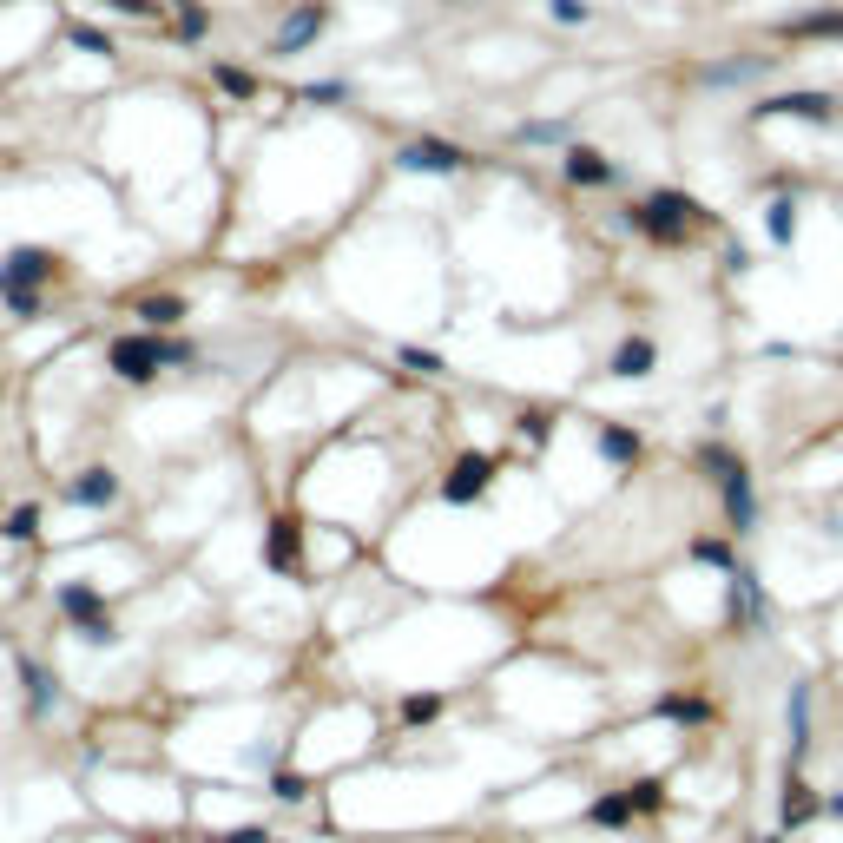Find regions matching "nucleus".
<instances>
[{
	"label": "nucleus",
	"instance_id": "1",
	"mask_svg": "<svg viewBox=\"0 0 843 843\" xmlns=\"http://www.w3.org/2000/svg\"><path fill=\"white\" fill-rule=\"evenodd\" d=\"M620 224H633L639 238H653L659 251H679V244H692L712 224V211L692 198V191H672V185H653L646 198H633V205L620 211Z\"/></svg>",
	"mask_w": 843,
	"mask_h": 843
},
{
	"label": "nucleus",
	"instance_id": "2",
	"mask_svg": "<svg viewBox=\"0 0 843 843\" xmlns=\"http://www.w3.org/2000/svg\"><path fill=\"white\" fill-rule=\"evenodd\" d=\"M198 363V343L185 336H165V330H145V336H119L106 350V369L119 382H152L159 369H191Z\"/></svg>",
	"mask_w": 843,
	"mask_h": 843
},
{
	"label": "nucleus",
	"instance_id": "3",
	"mask_svg": "<svg viewBox=\"0 0 843 843\" xmlns=\"http://www.w3.org/2000/svg\"><path fill=\"white\" fill-rule=\"evenodd\" d=\"M53 600H60L66 620L80 626L86 646H99V653H106V646H119V626H112L106 593H99V587H86V580H60V593H53Z\"/></svg>",
	"mask_w": 843,
	"mask_h": 843
},
{
	"label": "nucleus",
	"instance_id": "4",
	"mask_svg": "<svg viewBox=\"0 0 843 843\" xmlns=\"http://www.w3.org/2000/svg\"><path fill=\"white\" fill-rule=\"evenodd\" d=\"M468 165H475V152L455 145V139H409V145H396V172L455 178V172H468Z\"/></svg>",
	"mask_w": 843,
	"mask_h": 843
},
{
	"label": "nucleus",
	"instance_id": "5",
	"mask_svg": "<svg viewBox=\"0 0 843 843\" xmlns=\"http://www.w3.org/2000/svg\"><path fill=\"white\" fill-rule=\"evenodd\" d=\"M323 33H330V0H297V7L284 14V27L271 33V53L277 60H297V53L317 47Z\"/></svg>",
	"mask_w": 843,
	"mask_h": 843
},
{
	"label": "nucleus",
	"instance_id": "6",
	"mask_svg": "<svg viewBox=\"0 0 843 843\" xmlns=\"http://www.w3.org/2000/svg\"><path fill=\"white\" fill-rule=\"evenodd\" d=\"M66 257L53 251V244H14V251L0 257V297L7 290H40L47 277H60Z\"/></svg>",
	"mask_w": 843,
	"mask_h": 843
},
{
	"label": "nucleus",
	"instance_id": "7",
	"mask_svg": "<svg viewBox=\"0 0 843 843\" xmlns=\"http://www.w3.org/2000/svg\"><path fill=\"white\" fill-rule=\"evenodd\" d=\"M494 475H501V462L494 455H481V448H468V455H455L442 475V501L448 508H468V501H481V494L494 488Z\"/></svg>",
	"mask_w": 843,
	"mask_h": 843
},
{
	"label": "nucleus",
	"instance_id": "8",
	"mask_svg": "<svg viewBox=\"0 0 843 843\" xmlns=\"http://www.w3.org/2000/svg\"><path fill=\"white\" fill-rule=\"evenodd\" d=\"M764 119H804V126H837V93H771L751 106V126Z\"/></svg>",
	"mask_w": 843,
	"mask_h": 843
},
{
	"label": "nucleus",
	"instance_id": "9",
	"mask_svg": "<svg viewBox=\"0 0 843 843\" xmlns=\"http://www.w3.org/2000/svg\"><path fill=\"white\" fill-rule=\"evenodd\" d=\"M560 178L580 191H613L626 172H620V159H606L600 145H560Z\"/></svg>",
	"mask_w": 843,
	"mask_h": 843
},
{
	"label": "nucleus",
	"instance_id": "10",
	"mask_svg": "<svg viewBox=\"0 0 843 843\" xmlns=\"http://www.w3.org/2000/svg\"><path fill=\"white\" fill-rule=\"evenodd\" d=\"M264 567H271L277 580H297L303 573V521L297 514H277V521L264 527Z\"/></svg>",
	"mask_w": 843,
	"mask_h": 843
},
{
	"label": "nucleus",
	"instance_id": "11",
	"mask_svg": "<svg viewBox=\"0 0 843 843\" xmlns=\"http://www.w3.org/2000/svg\"><path fill=\"white\" fill-rule=\"evenodd\" d=\"M718 494H725V521H732V534H751L758 527V488H751V468H725L718 475Z\"/></svg>",
	"mask_w": 843,
	"mask_h": 843
},
{
	"label": "nucleus",
	"instance_id": "12",
	"mask_svg": "<svg viewBox=\"0 0 843 843\" xmlns=\"http://www.w3.org/2000/svg\"><path fill=\"white\" fill-rule=\"evenodd\" d=\"M778 73V53H738V60H712L699 66V86H751Z\"/></svg>",
	"mask_w": 843,
	"mask_h": 843
},
{
	"label": "nucleus",
	"instance_id": "13",
	"mask_svg": "<svg viewBox=\"0 0 843 843\" xmlns=\"http://www.w3.org/2000/svg\"><path fill=\"white\" fill-rule=\"evenodd\" d=\"M653 369H659V343H653V336H620L613 356H606V376H620V382H639V376H653Z\"/></svg>",
	"mask_w": 843,
	"mask_h": 843
},
{
	"label": "nucleus",
	"instance_id": "14",
	"mask_svg": "<svg viewBox=\"0 0 843 843\" xmlns=\"http://www.w3.org/2000/svg\"><path fill=\"white\" fill-rule=\"evenodd\" d=\"M66 501H73V508H112V501H119V475H112V468H80V475L66 481Z\"/></svg>",
	"mask_w": 843,
	"mask_h": 843
},
{
	"label": "nucleus",
	"instance_id": "15",
	"mask_svg": "<svg viewBox=\"0 0 843 843\" xmlns=\"http://www.w3.org/2000/svg\"><path fill=\"white\" fill-rule=\"evenodd\" d=\"M20 692H27V718H47L60 705V685H53V672L40 659H20Z\"/></svg>",
	"mask_w": 843,
	"mask_h": 843
},
{
	"label": "nucleus",
	"instance_id": "16",
	"mask_svg": "<svg viewBox=\"0 0 843 843\" xmlns=\"http://www.w3.org/2000/svg\"><path fill=\"white\" fill-rule=\"evenodd\" d=\"M593 442H600V455H606L613 468H639V455H646V442H639L626 422H600V435H593Z\"/></svg>",
	"mask_w": 843,
	"mask_h": 843
},
{
	"label": "nucleus",
	"instance_id": "17",
	"mask_svg": "<svg viewBox=\"0 0 843 843\" xmlns=\"http://www.w3.org/2000/svg\"><path fill=\"white\" fill-rule=\"evenodd\" d=\"M817 817H824V797L811 791V784L797 778H784V830H797V824H817Z\"/></svg>",
	"mask_w": 843,
	"mask_h": 843
},
{
	"label": "nucleus",
	"instance_id": "18",
	"mask_svg": "<svg viewBox=\"0 0 843 843\" xmlns=\"http://www.w3.org/2000/svg\"><path fill=\"white\" fill-rule=\"evenodd\" d=\"M811 758V685H791V771Z\"/></svg>",
	"mask_w": 843,
	"mask_h": 843
},
{
	"label": "nucleus",
	"instance_id": "19",
	"mask_svg": "<svg viewBox=\"0 0 843 843\" xmlns=\"http://www.w3.org/2000/svg\"><path fill=\"white\" fill-rule=\"evenodd\" d=\"M653 712H659V718H679V725H712L718 705H712V699H699V692H666Z\"/></svg>",
	"mask_w": 843,
	"mask_h": 843
},
{
	"label": "nucleus",
	"instance_id": "20",
	"mask_svg": "<svg viewBox=\"0 0 843 843\" xmlns=\"http://www.w3.org/2000/svg\"><path fill=\"white\" fill-rule=\"evenodd\" d=\"M132 317L145 330H178L185 323V297H132Z\"/></svg>",
	"mask_w": 843,
	"mask_h": 843
},
{
	"label": "nucleus",
	"instance_id": "21",
	"mask_svg": "<svg viewBox=\"0 0 843 843\" xmlns=\"http://www.w3.org/2000/svg\"><path fill=\"white\" fill-rule=\"evenodd\" d=\"M633 797H626V791H606V797H593V804H587V824L593 830H620V824H633Z\"/></svg>",
	"mask_w": 843,
	"mask_h": 843
},
{
	"label": "nucleus",
	"instance_id": "22",
	"mask_svg": "<svg viewBox=\"0 0 843 843\" xmlns=\"http://www.w3.org/2000/svg\"><path fill=\"white\" fill-rule=\"evenodd\" d=\"M732 593H738V620H745V626H764V620H771V600H764V587L751 580L745 567L732 573Z\"/></svg>",
	"mask_w": 843,
	"mask_h": 843
},
{
	"label": "nucleus",
	"instance_id": "23",
	"mask_svg": "<svg viewBox=\"0 0 843 843\" xmlns=\"http://www.w3.org/2000/svg\"><path fill=\"white\" fill-rule=\"evenodd\" d=\"M514 145H573V119H521Z\"/></svg>",
	"mask_w": 843,
	"mask_h": 843
},
{
	"label": "nucleus",
	"instance_id": "24",
	"mask_svg": "<svg viewBox=\"0 0 843 843\" xmlns=\"http://www.w3.org/2000/svg\"><path fill=\"white\" fill-rule=\"evenodd\" d=\"M764 238L778 244V251L797 244V205H791V198H771V205H764Z\"/></svg>",
	"mask_w": 843,
	"mask_h": 843
},
{
	"label": "nucleus",
	"instance_id": "25",
	"mask_svg": "<svg viewBox=\"0 0 843 843\" xmlns=\"http://www.w3.org/2000/svg\"><path fill=\"white\" fill-rule=\"evenodd\" d=\"M442 712H448V692H409V699L396 705V718H402V725H435Z\"/></svg>",
	"mask_w": 843,
	"mask_h": 843
},
{
	"label": "nucleus",
	"instance_id": "26",
	"mask_svg": "<svg viewBox=\"0 0 843 843\" xmlns=\"http://www.w3.org/2000/svg\"><path fill=\"white\" fill-rule=\"evenodd\" d=\"M211 80H218L231 99H257V73H251V66H238V60H218V66H211Z\"/></svg>",
	"mask_w": 843,
	"mask_h": 843
},
{
	"label": "nucleus",
	"instance_id": "27",
	"mask_svg": "<svg viewBox=\"0 0 843 843\" xmlns=\"http://www.w3.org/2000/svg\"><path fill=\"white\" fill-rule=\"evenodd\" d=\"M692 560H699V567H718V573H738L732 541H718V534H699V541H692Z\"/></svg>",
	"mask_w": 843,
	"mask_h": 843
},
{
	"label": "nucleus",
	"instance_id": "28",
	"mask_svg": "<svg viewBox=\"0 0 843 843\" xmlns=\"http://www.w3.org/2000/svg\"><path fill=\"white\" fill-rule=\"evenodd\" d=\"M784 33H804V40H843V14H797V20H784Z\"/></svg>",
	"mask_w": 843,
	"mask_h": 843
},
{
	"label": "nucleus",
	"instance_id": "29",
	"mask_svg": "<svg viewBox=\"0 0 843 843\" xmlns=\"http://www.w3.org/2000/svg\"><path fill=\"white\" fill-rule=\"evenodd\" d=\"M172 33H178V40H205V33H211V7H198V0H178Z\"/></svg>",
	"mask_w": 843,
	"mask_h": 843
},
{
	"label": "nucleus",
	"instance_id": "30",
	"mask_svg": "<svg viewBox=\"0 0 843 843\" xmlns=\"http://www.w3.org/2000/svg\"><path fill=\"white\" fill-rule=\"evenodd\" d=\"M626 797H633V811H639V817H659V811H666V804H672L666 778H639V784H633V791H626Z\"/></svg>",
	"mask_w": 843,
	"mask_h": 843
},
{
	"label": "nucleus",
	"instance_id": "31",
	"mask_svg": "<svg viewBox=\"0 0 843 843\" xmlns=\"http://www.w3.org/2000/svg\"><path fill=\"white\" fill-rule=\"evenodd\" d=\"M66 40H73L80 53H99V60H112V53H119V47H112V33H106V27H86V20H73V27H66Z\"/></svg>",
	"mask_w": 843,
	"mask_h": 843
},
{
	"label": "nucleus",
	"instance_id": "32",
	"mask_svg": "<svg viewBox=\"0 0 843 843\" xmlns=\"http://www.w3.org/2000/svg\"><path fill=\"white\" fill-rule=\"evenodd\" d=\"M350 93H356L350 80H310V86H303V99H310V106H350Z\"/></svg>",
	"mask_w": 843,
	"mask_h": 843
},
{
	"label": "nucleus",
	"instance_id": "33",
	"mask_svg": "<svg viewBox=\"0 0 843 843\" xmlns=\"http://www.w3.org/2000/svg\"><path fill=\"white\" fill-rule=\"evenodd\" d=\"M0 534H7V541H33V534H40V508H33V501H27V508H14L7 521H0Z\"/></svg>",
	"mask_w": 843,
	"mask_h": 843
},
{
	"label": "nucleus",
	"instance_id": "34",
	"mask_svg": "<svg viewBox=\"0 0 843 843\" xmlns=\"http://www.w3.org/2000/svg\"><path fill=\"white\" fill-rule=\"evenodd\" d=\"M547 20H560V27H587L593 0H547Z\"/></svg>",
	"mask_w": 843,
	"mask_h": 843
},
{
	"label": "nucleus",
	"instance_id": "35",
	"mask_svg": "<svg viewBox=\"0 0 843 843\" xmlns=\"http://www.w3.org/2000/svg\"><path fill=\"white\" fill-rule=\"evenodd\" d=\"M271 797L277 804H297V797H310V778L303 771H271Z\"/></svg>",
	"mask_w": 843,
	"mask_h": 843
},
{
	"label": "nucleus",
	"instance_id": "36",
	"mask_svg": "<svg viewBox=\"0 0 843 843\" xmlns=\"http://www.w3.org/2000/svg\"><path fill=\"white\" fill-rule=\"evenodd\" d=\"M554 429H560V415H554V409H521V435H527V442H547Z\"/></svg>",
	"mask_w": 843,
	"mask_h": 843
},
{
	"label": "nucleus",
	"instance_id": "37",
	"mask_svg": "<svg viewBox=\"0 0 843 843\" xmlns=\"http://www.w3.org/2000/svg\"><path fill=\"white\" fill-rule=\"evenodd\" d=\"M396 363H402V369H415V376H442V356H435V350H415V343H402Z\"/></svg>",
	"mask_w": 843,
	"mask_h": 843
},
{
	"label": "nucleus",
	"instance_id": "38",
	"mask_svg": "<svg viewBox=\"0 0 843 843\" xmlns=\"http://www.w3.org/2000/svg\"><path fill=\"white\" fill-rule=\"evenodd\" d=\"M106 14H132V20H159V0H99Z\"/></svg>",
	"mask_w": 843,
	"mask_h": 843
},
{
	"label": "nucleus",
	"instance_id": "39",
	"mask_svg": "<svg viewBox=\"0 0 843 843\" xmlns=\"http://www.w3.org/2000/svg\"><path fill=\"white\" fill-rule=\"evenodd\" d=\"M7 310H14V317H40L47 297H40V290H7Z\"/></svg>",
	"mask_w": 843,
	"mask_h": 843
},
{
	"label": "nucleus",
	"instance_id": "40",
	"mask_svg": "<svg viewBox=\"0 0 843 843\" xmlns=\"http://www.w3.org/2000/svg\"><path fill=\"white\" fill-rule=\"evenodd\" d=\"M218 843H271V830H264V824H238V830H224Z\"/></svg>",
	"mask_w": 843,
	"mask_h": 843
},
{
	"label": "nucleus",
	"instance_id": "41",
	"mask_svg": "<svg viewBox=\"0 0 843 843\" xmlns=\"http://www.w3.org/2000/svg\"><path fill=\"white\" fill-rule=\"evenodd\" d=\"M824 817H843V791H837V797H824Z\"/></svg>",
	"mask_w": 843,
	"mask_h": 843
},
{
	"label": "nucleus",
	"instance_id": "42",
	"mask_svg": "<svg viewBox=\"0 0 843 843\" xmlns=\"http://www.w3.org/2000/svg\"><path fill=\"white\" fill-rule=\"evenodd\" d=\"M758 843H784V837H758Z\"/></svg>",
	"mask_w": 843,
	"mask_h": 843
},
{
	"label": "nucleus",
	"instance_id": "43",
	"mask_svg": "<svg viewBox=\"0 0 843 843\" xmlns=\"http://www.w3.org/2000/svg\"><path fill=\"white\" fill-rule=\"evenodd\" d=\"M0 639H7V633H0Z\"/></svg>",
	"mask_w": 843,
	"mask_h": 843
}]
</instances>
